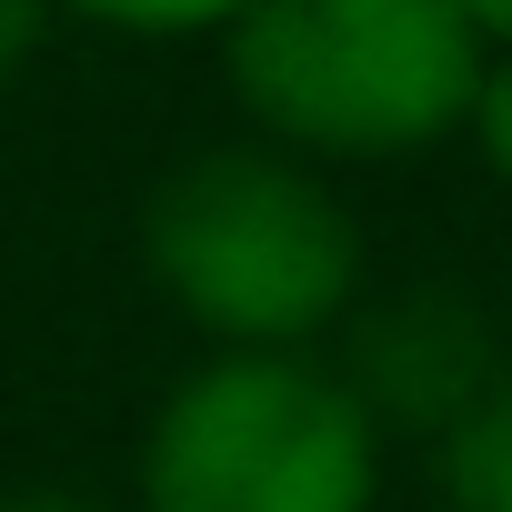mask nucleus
I'll use <instances>...</instances> for the list:
<instances>
[{
	"instance_id": "nucleus-1",
	"label": "nucleus",
	"mask_w": 512,
	"mask_h": 512,
	"mask_svg": "<svg viewBox=\"0 0 512 512\" xmlns=\"http://www.w3.org/2000/svg\"><path fill=\"white\" fill-rule=\"evenodd\" d=\"M141 262L211 352H312L362 302V221L282 141H211L141 201Z\"/></svg>"
},
{
	"instance_id": "nucleus-2",
	"label": "nucleus",
	"mask_w": 512,
	"mask_h": 512,
	"mask_svg": "<svg viewBox=\"0 0 512 512\" xmlns=\"http://www.w3.org/2000/svg\"><path fill=\"white\" fill-rule=\"evenodd\" d=\"M211 41L241 121L322 171L462 141L492 61L462 0H241Z\"/></svg>"
},
{
	"instance_id": "nucleus-3",
	"label": "nucleus",
	"mask_w": 512,
	"mask_h": 512,
	"mask_svg": "<svg viewBox=\"0 0 512 512\" xmlns=\"http://www.w3.org/2000/svg\"><path fill=\"white\" fill-rule=\"evenodd\" d=\"M382 422L342 362L211 352L191 362L131 462V512H372Z\"/></svg>"
},
{
	"instance_id": "nucleus-4",
	"label": "nucleus",
	"mask_w": 512,
	"mask_h": 512,
	"mask_svg": "<svg viewBox=\"0 0 512 512\" xmlns=\"http://www.w3.org/2000/svg\"><path fill=\"white\" fill-rule=\"evenodd\" d=\"M352 322V392L372 402V422L382 432H452L462 412H482L492 402V382H502V342H492V322L452 292V282H412V292H392L382 312H342Z\"/></svg>"
},
{
	"instance_id": "nucleus-5",
	"label": "nucleus",
	"mask_w": 512,
	"mask_h": 512,
	"mask_svg": "<svg viewBox=\"0 0 512 512\" xmlns=\"http://www.w3.org/2000/svg\"><path fill=\"white\" fill-rule=\"evenodd\" d=\"M91 31H131V41H211L241 0H61Z\"/></svg>"
},
{
	"instance_id": "nucleus-6",
	"label": "nucleus",
	"mask_w": 512,
	"mask_h": 512,
	"mask_svg": "<svg viewBox=\"0 0 512 512\" xmlns=\"http://www.w3.org/2000/svg\"><path fill=\"white\" fill-rule=\"evenodd\" d=\"M462 141L482 151V171L512 191V41H492L482 81H472V111H462Z\"/></svg>"
},
{
	"instance_id": "nucleus-7",
	"label": "nucleus",
	"mask_w": 512,
	"mask_h": 512,
	"mask_svg": "<svg viewBox=\"0 0 512 512\" xmlns=\"http://www.w3.org/2000/svg\"><path fill=\"white\" fill-rule=\"evenodd\" d=\"M51 21H61V0H0V91H11V81L41 61Z\"/></svg>"
},
{
	"instance_id": "nucleus-8",
	"label": "nucleus",
	"mask_w": 512,
	"mask_h": 512,
	"mask_svg": "<svg viewBox=\"0 0 512 512\" xmlns=\"http://www.w3.org/2000/svg\"><path fill=\"white\" fill-rule=\"evenodd\" d=\"M0 512H111V502H91V492H11V502H0Z\"/></svg>"
},
{
	"instance_id": "nucleus-9",
	"label": "nucleus",
	"mask_w": 512,
	"mask_h": 512,
	"mask_svg": "<svg viewBox=\"0 0 512 512\" xmlns=\"http://www.w3.org/2000/svg\"><path fill=\"white\" fill-rule=\"evenodd\" d=\"M462 11H472L482 41H512V0H462Z\"/></svg>"
},
{
	"instance_id": "nucleus-10",
	"label": "nucleus",
	"mask_w": 512,
	"mask_h": 512,
	"mask_svg": "<svg viewBox=\"0 0 512 512\" xmlns=\"http://www.w3.org/2000/svg\"><path fill=\"white\" fill-rule=\"evenodd\" d=\"M492 412L512 422V342H502V382H492Z\"/></svg>"
}]
</instances>
